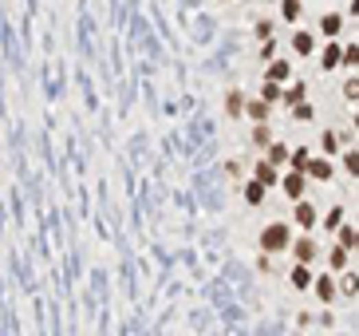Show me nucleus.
Wrapping results in <instances>:
<instances>
[{"instance_id":"nucleus-1","label":"nucleus","mask_w":359,"mask_h":336,"mask_svg":"<svg viewBox=\"0 0 359 336\" xmlns=\"http://www.w3.org/2000/svg\"><path fill=\"white\" fill-rule=\"evenodd\" d=\"M261 245H265L268 254H277V249H284V245H288V225H268L265 234H261Z\"/></svg>"},{"instance_id":"nucleus-2","label":"nucleus","mask_w":359,"mask_h":336,"mask_svg":"<svg viewBox=\"0 0 359 336\" xmlns=\"http://www.w3.org/2000/svg\"><path fill=\"white\" fill-rule=\"evenodd\" d=\"M284 194L300 202V194H304V175H284Z\"/></svg>"},{"instance_id":"nucleus-3","label":"nucleus","mask_w":359,"mask_h":336,"mask_svg":"<svg viewBox=\"0 0 359 336\" xmlns=\"http://www.w3.org/2000/svg\"><path fill=\"white\" fill-rule=\"evenodd\" d=\"M297 222H300V229H312L316 225V210L308 202H297Z\"/></svg>"},{"instance_id":"nucleus-4","label":"nucleus","mask_w":359,"mask_h":336,"mask_svg":"<svg viewBox=\"0 0 359 336\" xmlns=\"http://www.w3.org/2000/svg\"><path fill=\"white\" fill-rule=\"evenodd\" d=\"M340 24H344V20L336 16V12H328V16L320 20V32L328 36V40H336V36H340Z\"/></svg>"},{"instance_id":"nucleus-5","label":"nucleus","mask_w":359,"mask_h":336,"mask_svg":"<svg viewBox=\"0 0 359 336\" xmlns=\"http://www.w3.org/2000/svg\"><path fill=\"white\" fill-rule=\"evenodd\" d=\"M304 170H308V175L312 178H320V182H324V178H332V162H324V159H308V166H304Z\"/></svg>"},{"instance_id":"nucleus-6","label":"nucleus","mask_w":359,"mask_h":336,"mask_svg":"<svg viewBox=\"0 0 359 336\" xmlns=\"http://www.w3.org/2000/svg\"><path fill=\"white\" fill-rule=\"evenodd\" d=\"M297 257H300V265H308V261L316 257V245H312L308 238H300V241H297Z\"/></svg>"},{"instance_id":"nucleus-7","label":"nucleus","mask_w":359,"mask_h":336,"mask_svg":"<svg viewBox=\"0 0 359 336\" xmlns=\"http://www.w3.org/2000/svg\"><path fill=\"white\" fill-rule=\"evenodd\" d=\"M292 285H297V289H308V285H312V273H308V265H297V269H292Z\"/></svg>"},{"instance_id":"nucleus-8","label":"nucleus","mask_w":359,"mask_h":336,"mask_svg":"<svg viewBox=\"0 0 359 336\" xmlns=\"http://www.w3.org/2000/svg\"><path fill=\"white\" fill-rule=\"evenodd\" d=\"M288 162H292V175H304V166H308V150L300 146L297 155H288Z\"/></svg>"},{"instance_id":"nucleus-9","label":"nucleus","mask_w":359,"mask_h":336,"mask_svg":"<svg viewBox=\"0 0 359 336\" xmlns=\"http://www.w3.org/2000/svg\"><path fill=\"white\" fill-rule=\"evenodd\" d=\"M225 111H229V115H241V111H245V99H241V91H229V99H225Z\"/></svg>"},{"instance_id":"nucleus-10","label":"nucleus","mask_w":359,"mask_h":336,"mask_svg":"<svg viewBox=\"0 0 359 336\" xmlns=\"http://www.w3.org/2000/svg\"><path fill=\"white\" fill-rule=\"evenodd\" d=\"M292 44H297V52H300V56H308V52L316 48V40H312L308 32H297V40H292Z\"/></svg>"},{"instance_id":"nucleus-11","label":"nucleus","mask_w":359,"mask_h":336,"mask_svg":"<svg viewBox=\"0 0 359 336\" xmlns=\"http://www.w3.org/2000/svg\"><path fill=\"white\" fill-rule=\"evenodd\" d=\"M245 198H249L253 206H257V202H265V186H261V182H249V186H245Z\"/></svg>"},{"instance_id":"nucleus-12","label":"nucleus","mask_w":359,"mask_h":336,"mask_svg":"<svg viewBox=\"0 0 359 336\" xmlns=\"http://www.w3.org/2000/svg\"><path fill=\"white\" fill-rule=\"evenodd\" d=\"M316 293H320V301H332V293H336L332 277H320V281H316Z\"/></svg>"},{"instance_id":"nucleus-13","label":"nucleus","mask_w":359,"mask_h":336,"mask_svg":"<svg viewBox=\"0 0 359 336\" xmlns=\"http://www.w3.org/2000/svg\"><path fill=\"white\" fill-rule=\"evenodd\" d=\"M281 80H288V64H273L268 67V83H281Z\"/></svg>"},{"instance_id":"nucleus-14","label":"nucleus","mask_w":359,"mask_h":336,"mask_svg":"<svg viewBox=\"0 0 359 336\" xmlns=\"http://www.w3.org/2000/svg\"><path fill=\"white\" fill-rule=\"evenodd\" d=\"M273 166H268V162H257V182H261V186H268V182H273Z\"/></svg>"},{"instance_id":"nucleus-15","label":"nucleus","mask_w":359,"mask_h":336,"mask_svg":"<svg viewBox=\"0 0 359 336\" xmlns=\"http://www.w3.org/2000/svg\"><path fill=\"white\" fill-rule=\"evenodd\" d=\"M324 67H340V48H336V44L324 48Z\"/></svg>"},{"instance_id":"nucleus-16","label":"nucleus","mask_w":359,"mask_h":336,"mask_svg":"<svg viewBox=\"0 0 359 336\" xmlns=\"http://www.w3.org/2000/svg\"><path fill=\"white\" fill-rule=\"evenodd\" d=\"M268 155H273V159H268V166H273V162H284V159H288V150H284L281 143H273V146H268Z\"/></svg>"},{"instance_id":"nucleus-17","label":"nucleus","mask_w":359,"mask_h":336,"mask_svg":"<svg viewBox=\"0 0 359 336\" xmlns=\"http://www.w3.org/2000/svg\"><path fill=\"white\" fill-rule=\"evenodd\" d=\"M340 241H344V254H347V249L356 245V229H351V225H344V229H340Z\"/></svg>"},{"instance_id":"nucleus-18","label":"nucleus","mask_w":359,"mask_h":336,"mask_svg":"<svg viewBox=\"0 0 359 336\" xmlns=\"http://www.w3.org/2000/svg\"><path fill=\"white\" fill-rule=\"evenodd\" d=\"M340 64H359V48H356V44L340 52Z\"/></svg>"},{"instance_id":"nucleus-19","label":"nucleus","mask_w":359,"mask_h":336,"mask_svg":"<svg viewBox=\"0 0 359 336\" xmlns=\"http://www.w3.org/2000/svg\"><path fill=\"white\" fill-rule=\"evenodd\" d=\"M249 115H253V119H257V123H261V119H265V115H268V107H265V103H261V99H257V103H249Z\"/></svg>"},{"instance_id":"nucleus-20","label":"nucleus","mask_w":359,"mask_h":336,"mask_svg":"<svg viewBox=\"0 0 359 336\" xmlns=\"http://www.w3.org/2000/svg\"><path fill=\"white\" fill-rule=\"evenodd\" d=\"M277 96H281V91H277V83H265V91H261V103L268 107V103H273Z\"/></svg>"},{"instance_id":"nucleus-21","label":"nucleus","mask_w":359,"mask_h":336,"mask_svg":"<svg viewBox=\"0 0 359 336\" xmlns=\"http://www.w3.org/2000/svg\"><path fill=\"white\" fill-rule=\"evenodd\" d=\"M340 218H344V210L336 206V210L328 214V218H324V225H328V229H336V225H340Z\"/></svg>"},{"instance_id":"nucleus-22","label":"nucleus","mask_w":359,"mask_h":336,"mask_svg":"<svg viewBox=\"0 0 359 336\" xmlns=\"http://www.w3.org/2000/svg\"><path fill=\"white\" fill-rule=\"evenodd\" d=\"M344 261H347L344 249H332V269H344Z\"/></svg>"},{"instance_id":"nucleus-23","label":"nucleus","mask_w":359,"mask_h":336,"mask_svg":"<svg viewBox=\"0 0 359 336\" xmlns=\"http://www.w3.org/2000/svg\"><path fill=\"white\" fill-rule=\"evenodd\" d=\"M253 143H257V146H268V131L257 127V131H253Z\"/></svg>"},{"instance_id":"nucleus-24","label":"nucleus","mask_w":359,"mask_h":336,"mask_svg":"<svg viewBox=\"0 0 359 336\" xmlns=\"http://www.w3.org/2000/svg\"><path fill=\"white\" fill-rule=\"evenodd\" d=\"M344 159H347V170H351V175H359V155H356V150H347Z\"/></svg>"},{"instance_id":"nucleus-25","label":"nucleus","mask_w":359,"mask_h":336,"mask_svg":"<svg viewBox=\"0 0 359 336\" xmlns=\"http://www.w3.org/2000/svg\"><path fill=\"white\" fill-rule=\"evenodd\" d=\"M284 99H288V103H297V107H300V99H304V83H300V87H292V91H288Z\"/></svg>"},{"instance_id":"nucleus-26","label":"nucleus","mask_w":359,"mask_h":336,"mask_svg":"<svg viewBox=\"0 0 359 336\" xmlns=\"http://www.w3.org/2000/svg\"><path fill=\"white\" fill-rule=\"evenodd\" d=\"M284 16H288V20L300 16V4H297V0H288V4H284Z\"/></svg>"},{"instance_id":"nucleus-27","label":"nucleus","mask_w":359,"mask_h":336,"mask_svg":"<svg viewBox=\"0 0 359 336\" xmlns=\"http://www.w3.org/2000/svg\"><path fill=\"white\" fill-rule=\"evenodd\" d=\"M344 96H347V99H356V96H359V80H347V87H344Z\"/></svg>"}]
</instances>
